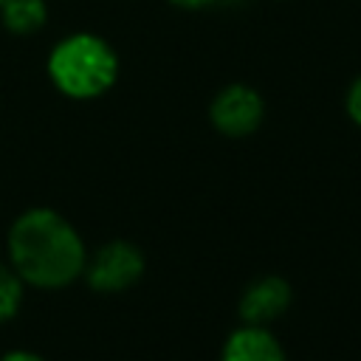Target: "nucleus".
Returning <instances> with one entry per match:
<instances>
[{"label": "nucleus", "mask_w": 361, "mask_h": 361, "mask_svg": "<svg viewBox=\"0 0 361 361\" xmlns=\"http://www.w3.org/2000/svg\"><path fill=\"white\" fill-rule=\"evenodd\" d=\"M48 79L68 99H96L118 79V56L113 45L93 31L62 37L45 62Z\"/></svg>", "instance_id": "2"}, {"label": "nucleus", "mask_w": 361, "mask_h": 361, "mask_svg": "<svg viewBox=\"0 0 361 361\" xmlns=\"http://www.w3.org/2000/svg\"><path fill=\"white\" fill-rule=\"evenodd\" d=\"M23 276L11 268V262H0V322L11 319L23 302Z\"/></svg>", "instance_id": "8"}, {"label": "nucleus", "mask_w": 361, "mask_h": 361, "mask_svg": "<svg viewBox=\"0 0 361 361\" xmlns=\"http://www.w3.org/2000/svg\"><path fill=\"white\" fill-rule=\"evenodd\" d=\"M0 361H45V358H39L37 353H28V350H14V353H6Z\"/></svg>", "instance_id": "11"}, {"label": "nucleus", "mask_w": 361, "mask_h": 361, "mask_svg": "<svg viewBox=\"0 0 361 361\" xmlns=\"http://www.w3.org/2000/svg\"><path fill=\"white\" fill-rule=\"evenodd\" d=\"M0 20L11 34H37L48 23V6L45 0H6L0 6Z\"/></svg>", "instance_id": "7"}, {"label": "nucleus", "mask_w": 361, "mask_h": 361, "mask_svg": "<svg viewBox=\"0 0 361 361\" xmlns=\"http://www.w3.org/2000/svg\"><path fill=\"white\" fill-rule=\"evenodd\" d=\"M8 259L23 282L37 288L71 285L85 271V243L76 228L51 209L20 214L8 231Z\"/></svg>", "instance_id": "1"}, {"label": "nucleus", "mask_w": 361, "mask_h": 361, "mask_svg": "<svg viewBox=\"0 0 361 361\" xmlns=\"http://www.w3.org/2000/svg\"><path fill=\"white\" fill-rule=\"evenodd\" d=\"M87 285L99 293H116L130 288L133 282H138V276L144 274V254L124 240H113L107 245H102L90 259H85V271Z\"/></svg>", "instance_id": "3"}, {"label": "nucleus", "mask_w": 361, "mask_h": 361, "mask_svg": "<svg viewBox=\"0 0 361 361\" xmlns=\"http://www.w3.org/2000/svg\"><path fill=\"white\" fill-rule=\"evenodd\" d=\"M3 3H6V0H0V6H3Z\"/></svg>", "instance_id": "12"}, {"label": "nucleus", "mask_w": 361, "mask_h": 361, "mask_svg": "<svg viewBox=\"0 0 361 361\" xmlns=\"http://www.w3.org/2000/svg\"><path fill=\"white\" fill-rule=\"evenodd\" d=\"M169 3L178 6V8H186V11H197V8H206V6H212L217 0H169Z\"/></svg>", "instance_id": "10"}, {"label": "nucleus", "mask_w": 361, "mask_h": 361, "mask_svg": "<svg viewBox=\"0 0 361 361\" xmlns=\"http://www.w3.org/2000/svg\"><path fill=\"white\" fill-rule=\"evenodd\" d=\"M223 361H285L279 341L262 324H243L223 344Z\"/></svg>", "instance_id": "6"}, {"label": "nucleus", "mask_w": 361, "mask_h": 361, "mask_svg": "<svg viewBox=\"0 0 361 361\" xmlns=\"http://www.w3.org/2000/svg\"><path fill=\"white\" fill-rule=\"evenodd\" d=\"M262 116H265L262 96L251 85H243V82L226 85L212 99V107H209V118L214 130H220L228 138L251 135L262 124Z\"/></svg>", "instance_id": "4"}, {"label": "nucleus", "mask_w": 361, "mask_h": 361, "mask_svg": "<svg viewBox=\"0 0 361 361\" xmlns=\"http://www.w3.org/2000/svg\"><path fill=\"white\" fill-rule=\"evenodd\" d=\"M290 305V285L282 276H262L251 282L240 299V316L245 324L268 327Z\"/></svg>", "instance_id": "5"}, {"label": "nucleus", "mask_w": 361, "mask_h": 361, "mask_svg": "<svg viewBox=\"0 0 361 361\" xmlns=\"http://www.w3.org/2000/svg\"><path fill=\"white\" fill-rule=\"evenodd\" d=\"M347 116L361 127V76L347 90Z\"/></svg>", "instance_id": "9"}]
</instances>
